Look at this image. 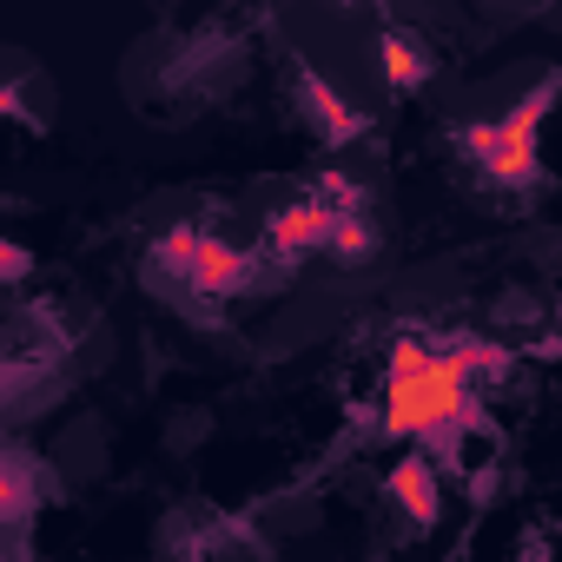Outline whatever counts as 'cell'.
<instances>
[{
	"instance_id": "5b68a950",
	"label": "cell",
	"mask_w": 562,
	"mask_h": 562,
	"mask_svg": "<svg viewBox=\"0 0 562 562\" xmlns=\"http://www.w3.org/2000/svg\"><path fill=\"white\" fill-rule=\"evenodd\" d=\"M391 496H397V509H404L411 522H437L443 496H437V470H430V457H404V463L391 470Z\"/></svg>"
},
{
	"instance_id": "4fadbf2b",
	"label": "cell",
	"mask_w": 562,
	"mask_h": 562,
	"mask_svg": "<svg viewBox=\"0 0 562 562\" xmlns=\"http://www.w3.org/2000/svg\"><path fill=\"white\" fill-rule=\"evenodd\" d=\"M14 562H21V555H14Z\"/></svg>"
},
{
	"instance_id": "3957f363",
	"label": "cell",
	"mask_w": 562,
	"mask_h": 562,
	"mask_svg": "<svg viewBox=\"0 0 562 562\" xmlns=\"http://www.w3.org/2000/svg\"><path fill=\"white\" fill-rule=\"evenodd\" d=\"M338 205L331 199H305V205H285L271 218V245L278 251H318V245H331V232H338Z\"/></svg>"
},
{
	"instance_id": "30bf717a",
	"label": "cell",
	"mask_w": 562,
	"mask_h": 562,
	"mask_svg": "<svg viewBox=\"0 0 562 562\" xmlns=\"http://www.w3.org/2000/svg\"><path fill=\"white\" fill-rule=\"evenodd\" d=\"M27 503H34V476H27V463H14V476H8V516L21 522Z\"/></svg>"
},
{
	"instance_id": "7a4b0ae2",
	"label": "cell",
	"mask_w": 562,
	"mask_h": 562,
	"mask_svg": "<svg viewBox=\"0 0 562 562\" xmlns=\"http://www.w3.org/2000/svg\"><path fill=\"white\" fill-rule=\"evenodd\" d=\"M549 100H555V87L529 93L503 126H470V133H463L470 159H476L496 186H529V179H536V120L549 113Z\"/></svg>"
},
{
	"instance_id": "8992f818",
	"label": "cell",
	"mask_w": 562,
	"mask_h": 562,
	"mask_svg": "<svg viewBox=\"0 0 562 562\" xmlns=\"http://www.w3.org/2000/svg\"><path fill=\"white\" fill-rule=\"evenodd\" d=\"M384 80L404 87V93L424 87V80H430V54H424L411 34H384Z\"/></svg>"
},
{
	"instance_id": "52a82bcc",
	"label": "cell",
	"mask_w": 562,
	"mask_h": 562,
	"mask_svg": "<svg viewBox=\"0 0 562 562\" xmlns=\"http://www.w3.org/2000/svg\"><path fill=\"white\" fill-rule=\"evenodd\" d=\"M305 100H312V113L325 120V133H331V139H351V133L364 126V120H358V113H351V106H345L325 80H312V74H305Z\"/></svg>"
},
{
	"instance_id": "6da1fadb",
	"label": "cell",
	"mask_w": 562,
	"mask_h": 562,
	"mask_svg": "<svg viewBox=\"0 0 562 562\" xmlns=\"http://www.w3.org/2000/svg\"><path fill=\"white\" fill-rule=\"evenodd\" d=\"M503 364L490 345H457V351H424L417 338L391 345V384H384V430L391 437H437L470 417V371Z\"/></svg>"
},
{
	"instance_id": "7c38bea8",
	"label": "cell",
	"mask_w": 562,
	"mask_h": 562,
	"mask_svg": "<svg viewBox=\"0 0 562 562\" xmlns=\"http://www.w3.org/2000/svg\"><path fill=\"white\" fill-rule=\"evenodd\" d=\"M555 351H562V331H555Z\"/></svg>"
},
{
	"instance_id": "9c48e42d",
	"label": "cell",
	"mask_w": 562,
	"mask_h": 562,
	"mask_svg": "<svg viewBox=\"0 0 562 562\" xmlns=\"http://www.w3.org/2000/svg\"><path fill=\"white\" fill-rule=\"evenodd\" d=\"M331 251H345V258L371 251V225H364L358 212H345V218H338V232H331Z\"/></svg>"
},
{
	"instance_id": "ba28073f",
	"label": "cell",
	"mask_w": 562,
	"mask_h": 562,
	"mask_svg": "<svg viewBox=\"0 0 562 562\" xmlns=\"http://www.w3.org/2000/svg\"><path fill=\"white\" fill-rule=\"evenodd\" d=\"M199 245H205V232H192V225H186V232H166V238H159V251H153V265H159V271H172V278H192Z\"/></svg>"
},
{
	"instance_id": "277c9868",
	"label": "cell",
	"mask_w": 562,
	"mask_h": 562,
	"mask_svg": "<svg viewBox=\"0 0 562 562\" xmlns=\"http://www.w3.org/2000/svg\"><path fill=\"white\" fill-rule=\"evenodd\" d=\"M251 251H238V245H225V238H205L199 245V265H192V292H212V299H225V292H238L245 278H251Z\"/></svg>"
},
{
	"instance_id": "8fae6325",
	"label": "cell",
	"mask_w": 562,
	"mask_h": 562,
	"mask_svg": "<svg viewBox=\"0 0 562 562\" xmlns=\"http://www.w3.org/2000/svg\"><path fill=\"white\" fill-rule=\"evenodd\" d=\"M0 271H8L14 285H21V278H27V251H21V245H8V251H0Z\"/></svg>"
}]
</instances>
